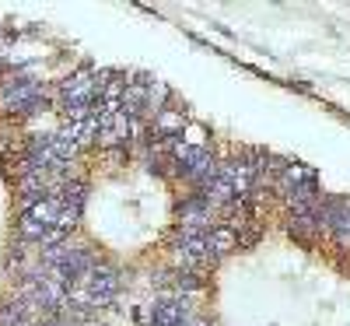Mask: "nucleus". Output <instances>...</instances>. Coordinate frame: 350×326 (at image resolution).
<instances>
[{
	"label": "nucleus",
	"instance_id": "obj_1",
	"mask_svg": "<svg viewBox=\"0 0 350 326\" xmlns=\"http://www.w3.org/2000/svg\"><path fill=\"white\" fill-rule=\"evenodd\" d=\"M77 284L84 291L88 305H92V312L102 309V305H109L116 294H120V274H116L112 266H105V263H95L92 274H88L84 281H77Z\"/></svg>",
	"mask_w": 350,
	"mask_h": 326
},
{
	"label": "nucleus",
	"instance_id": "obj_5",
	"mask_svg": "<svg viewBox=\"0 0 350 326\" xmlns=\"http://www.w3.org/2000/svg\"><path fill=\"white\" fill-rule=\"evenodd\" d=\"M287 231L295 235V239H312V235H319V221H315V211L287 214Z\"/></svg>",
	"mask_w": 350,
	"mask_h": 326
},
{
	"label": "nucleus",
	"instance_id": "obj_4",
	"mask_svg": "<svg viewBox=\"0 0 350 326\" xmlns=\"http://www.w3.org/2000/svg\"><path fill=\"white\" fill-rule=\"evenodd\" d=\"M183 123H186V109L165 105V109H158V112H154V120H151V134H154V137L183 134Z\"/></svg>",
	"mask_w": 350,
	"mask_h": 326
},
{
	"label": "nucleus",
	"instance_id": "obj_3",
	"mask_svg": "<svg viewBox=\"0 0 350 326\" xmlns=\"http://www.w3.org/2000/svg\"><path fill=\"white\" fill-rule=\"evenodd\" d=\"M235 246H239L235 228H228V225H214V228L207 231V260H211V266H214L217 260H224Z\"/></svg>",
	"mask_w": 350,
	"mask_h": 326
},
{
	"label": "nucleus",
	"instance_id": "obj_2",
	"mask_svg": "<svg viewBox=\"0 0 350 326\" xmlns=\"http://www.w3.org/2000/svg\"><path fill=\"white\" fill-rule=\"evenodd\" d=\"M179 225H183V231H193V235H207L211 228H214V218H217V211L203 200L200 193H193V197H186L183 203H179Z\"/></svg>",
	"mask_w": 350,
	"mask_h": 326
}]
</instances>
